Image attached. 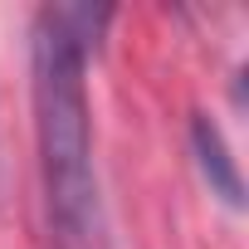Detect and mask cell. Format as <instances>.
I'll return each instance as SVG.
<instances>
[{
  "mask_svg": "<svg viewBox=\"0 0 249 249\" xmlns=\"http://www.w3.org/2000/svg\"><path fill=\"white\" fill-rule=\"evenodd\" d=\"M112 10L44 5L35 15V142L49 225L64 249H93L98 239V171H93V122H88V49H98Z\"/></svg>",
  "mask_w": 249,
  "mask_h": 249,
  "instance_id": "1",
  "label": "cell"
},
{
  "mask_svg": "<svg viewBox=\"0 0 249 249\" xmlns=\"http://www.w3.org/2000/svg\"><path fill=\"white\" fill-rule=\"evenodd\" d=\"M191 142H196V161H200V171H205L210 191H215L225 205H244L239 166H234V157H230V147H225L220 127H215L210 117H196V122H191Z\"/></svg>",
  "mask_w": 249,
  "mask_h": 249,
  "instance_id": "2",
  "label": "cell"
}]
</instances>
